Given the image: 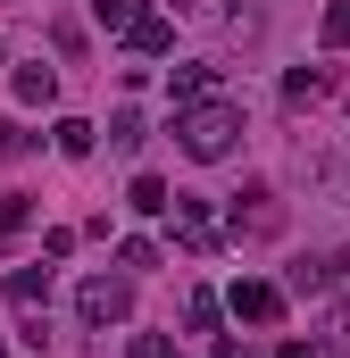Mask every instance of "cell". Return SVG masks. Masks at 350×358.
Segmentation results:
<instances>
[{"mask_svg":"<svg viewBox=\"0 0 350 358\" xmlns=\"http://www.w3.org/2000/svg\"><path fill=\"white\" fill-rule=\"evenodd\" d=\"M234 142H242V100H192V108H175V150L183 159H200V167H217V159H234Z\"/></svg>","mask_w":350,"mask_h":358,"instance_id":"6da1fadb","label":"cell"},{"mask_svg":"<svg viewBox=\"0 0 350 358\" xmlns=\"http://www.w3.org/2000/svg\"><path fill=\"white\" fill-rule=\"evenodd\" d=\"M76 317H84L92 334L125 325V317H134V275H84V283H76Z\"/></svg>","mask_w":350,"mask_h":358,"instance_id":"7a4b0ae2","label":"cell"},{"mask_svg":"<svg viewBox=\"0 0 350 358\" xmlns=\"http://www.w3.org/2000/svg\"><path fill=\"white\" fill-rule=\"evenodd\" d=\"M167 225H175V242L192 250V259H209L217 242H225V217L209 208V200H192V192H175V208H167Z\"/></svg>","mask_w":350,"mask_h":358,"instance_id":"3957f363","label":"cell"},{"mask_svg":"<svg viewBox=\"0 0 350 358\" xmlns=\"http://www.w3.org/2000/svg\"><path fill=\"white\" fill-rule=\"evenodd\" d=\"M225 234H234V242H267V234H284V208H275V192H267V183L234 192V208H225Z\"/></svg>","mask_w":350,"mask_h":358,"instance_id":"277c9868","label":"cell"},{"mask_svg":"<svg viewBox=\"0 0 350 358\" xmlns=\"http://www.w3.org/2000/svg\"><path fill=\"white\" fill-rule=\"evenodd\" d=\"M284 300H292V292H284V283H259V275H242V283H234V300H225V308H234V317H242V325H275V317H284Z\"/></svg>","mask_w":350,"mask_h":358,"instance_id":"5b68a950","label":"cell"},{"mask_svg":"<svg viewBox=\"0 0 350 358\" xmlns=\"http://www.w3.org/2000/svg\"><path fill=\"white\" fill-rule=\"evenodd\" d=\"M183 317H192V334H200L217 358H234V334H217V325H225V300H217V292H192V300H183Z\"/></svg>","mask_w":350,"mask_h":358,"instance_id":"8992f818","label":"cell"},{"mask_svg":"<svg viewBox=\"0 0 350 358\" xmlns=\"http://www.w3.org/2000/svg\"><path fill=\"white\" fill-rule=\"evenodd\" d=\"M125 50H134V59H167V50H175V17L142 8V17L125 25Z\"/></svg>","mask_w":350,"mask_h":358,"instance_id":"52a82bcc","label":"cell"},{"mask_svg":"<svg viewBox=\"0 0 350 358\" xmlns=\"http://www.w3.org/2000/svg\"><path fill=\"white\" fill-rule=\"evenodd\" d=\"M167 92H175V108H192V100H217L225 76H217L209 59H192V67H167Z\"/></svg>","mask_w":350,"mask_h":358,"instance_id":"ba28073f","label":"cell"},{"mask_svg":"<svg viewBox=\"0 0 350 358\" xmlns=\"http://www.w3.org/2000/svg\"><path fill=\"white\" fill-rule=\"evenodd\" d=\"M0 300H17V308H42V300H50V267H42V275H34V267L0 275Z\"/></svg>","mask_w":350,"mask_h":358,"instance_id":"9c48e42d","label":"cell"},{"mask_svg":"<svg viewBox=\"0 0 350 358\" xmlns=\"http://www.w3.org/2000/svg\"><path fill=\"white\" fill-rule=\"evenodd\" d=\"M8 92H17L25 108H50V100H59V76H50V67H17V76H8Z\"/></svg>","mask_w":350,"mask_h":358,"instance_id":"30bf717a","label":"cell"},{"mask_svg":"<svg viewBox=\"0 0 350 358\" xmlns=\"http://www.w3.org/2000/svg\"><path fill=\"white\" fill-rule=\"evenodd\" d=\"M142 142H150V125H142V108H117V117H108V150H117V159H134Z\"/></svg>","mask_w":350,"mask_h":358,"instance_id":"8fae6325","label":"cell"},{"mask_svg":"<svg viewBox=\"0 0 350 358\" xmlns=\"http://www.w3.org/2000/svg\"><path fill=\"white\" fill-rule=\"evenodd\" d=\"M125 208H134V217H167V208H175V192H167L159 176H134V192H125Z\"/></svg>","mask_w":350,"mask_h":358,"instance_id":"7c38bea8","label":"cell"},{"mask_svg":"<svg viewBox=\"0 0 350 358\" xmlns=\"http://www.w3.org/2000/svg\"><path fill=\"white\" fill-rule=\"evenodd\" d=\"M326 92H334L326 67H292V76H284V100H292V108H309V100H326Z\"/></svg>","mask_w":350,"mask_h":358,"instance_id":"4fadbf2b","label":"cell"},{"mask_svg":"<svg viewBox=\"0 0 350 358\" xmlns=\"http://www.w3.org/2000/svg\"><path fill=\"white\" fill-rule=\"evenodd\" d=\"M25 225H34V200H25V192H0V250H8Z\"/></svg>","mask_w":350,"mask_h":358,"instance_id":"5bb4252c","label":"cell"},{"mask_svg":"<svg viewBox=\"0 0 350 358\" xmlns=\"http://www.w3.org/2000/svg\"><path fill=\"white\" fill-rule=\"evenodd\" d=\"M117 267H125V275H150V267H159V242L125 234V242H117Z\"/></svg>","mask_w":350,"mask_h":358,"instance_id":"9a60e30c","label":"cell"},{"mask_svg":"<svg viewBox=\"0 0 350 358\" xmlns=\"http://www.w3.org/2000/svg\"><path fill=\"white\" fill-rule=\"evenodd\" d=\"M92 142H100V125H84V117H59V150H67V159H92Z\"/></svg>","mask_w":350,"mask_h":358,"instance_id":"2e32d148","label":"cell"},{"mask_svg":"<svg viewBox=\"0 0 350 358\" xmlns=\"http://www.w3.org/2000/svg\"><path fill=\"white\" fill-rule=\"evenodd\" d=\"M317 34H326V50H350V0H326Z\"/></svg>","mask_w":350,"mask_h":358,"instance_id":"e0dca14e","label":"cell"},{"mask_svg":"<svg viewBox=\"0 0 350 358\" xmlns=\"http://www.w3.org/2000/svg\"><path fill=\"white\" fill-rule=\"evenodd\" d=\"M317 350H326V358H350V300L326 317V342H317Z\"/></svg>","mask_w":350,"mask_h":358,"instance_id":"ac0fdd59","label":"cell"},{"mask_svg":"<svg viewBox=\"0 0 350 358\" xmlns=\"http://www.w3.org/2000/svg\"><path fill=\"white\" fill-rule=\"evenodd\" d=\"M92 17H100V25H108V34H125V25H134V17H142V8H134V0H84Z\"/></svg>","mask_w":350,"mask_h":358,"instance_id":"d6986e66","label":"cell"},{"mask_svg":"<svg viewBox=\"0 0 350 358\" xmlns=\"http://www.w3.org/2000/svg\"><path fill=\"white\" fill-rule=\"evenodd\" d=\"M125 358H175V342H167V334H134V342H125Z\"/></svg>","mask_w":350,"mask_h":358,"instance_id":"ffe728a7","label":"cell"},{"mask_svg":"<svg viewBox=\"0 0 350 358\" xmlns=\"http://www.w3.org/2000/svg\"><path fill=\"white\" fill-rule=\"evenodd\" d=\"M25 150H34V134L25 125H0V159H25Z\"/></svg>","mask_w":350,"mask_h":358,"instance_id":"44dd1931","label":"cell"},{"mask_svg":"<svg viewBox=\"0 0 350 358\" xmlns=\"http://www.w3.org/2000/svg\"><path fill=\"white\" fill-rule=\"evenodd\" d=\"M267 358H326V350H317V342H275Z\"/></svg>","mask_w":350,"mask_h":358,"instance_id":"7402d4cb","label":"cell"},{"mask_svg":"<svg viewBox=\"0 0 350 358\" xmlns=\"http://www.w3.org/2000/svg\"><path fill=\"white\" fill-rule=\"evenodd\" d=\"M175 17H217V0H175Z\"/></svg>","mask_w":350,"mask_h":358,"instance_id":"603a6c76","label":"cell"},{"mask_svg":"<svg viewBox=\"0 0 350 358\" xmlns=\"http://www.w3.org/2000/svg\"><path fill=\"white\" fill-rule=\"evenodd\" d=\"M0 59H8V50H0Z\"/></svg>","mask_w":350,"mask_h":358,"instance_id":"cb8c5ba5","label":"cell"},{"mask_svg":"<svg viewBox=\"0 0 350 358\" xmlns=\"http://www.w3.org/2000/svg\"><path fill=\"white\" fill-rule=\"evenodd\" d=\"M0 358H8V350H0Z\"/></svg>","mask_w":350,"mask_h":358,"instance_id":"d4e9b609","label":"cell"}]
</instances>
